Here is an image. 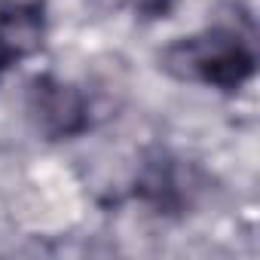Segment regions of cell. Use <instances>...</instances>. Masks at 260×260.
Instances as JSON below:
<instances>
[{
  "mask_svg": "<svg viewBox=\"0 0 260 260\" xmlns=\"http://www.w3.org/2000/svg\"><path fill=\"white\" fill-rule=\"evenodd\" d=\"M159 68L181 83L236 95L257 74V49L251 34L233 25H214L169 43L159 52Z\"/></svg>",
  "mask_w": 260,
  "mask_h": 260,
  "instance_id": "1",
  "label": "cell"
},
{
  "mask_svg": "<svg viewBox=\"0 0 260 260\" xmlns=\"http://www.w3.org/2000/svg\"><path fill=\"white\" fill-rule=\"evenodd\" d=\"M28 119L46 141H71L92 128V101L77 86L55 74H37L25 92Z\"/></svg>",
  "mask_w": 260,
  "mask_h": 260,
  "instance_id": "2",
  "label": "cell"
},
{
  "mask_svg": "<svg viewBox=\"0 0 260 260\" xmlns=\"http://www.w3.org/2000/svg\"><path fill=\"white\" fill-rule=\"evenodd\" d=\"M202 193V175L196 166L172 156L169 150H153L135 172L132 196L159 217H184Z\"/></svg>",
  "mask_w": 260,
  "mask_h": 260,
  "instance_id": "3",
  "label": "cell"
},
{
  "mask_svg": "<svg viewBox=\"0 0 260 260\" xmlns=\"http://www.w3.org/2000/svg\"><path fill=\"white\" fill-rule=\"evenodd\" d=\"M49 34L46 0H0V77L37 55Z\"/></svg>",
  "mask_w": 260,
  "mask_h": 260,
  "instance_id": "4",
  "label": "cell"
},
{
  "mask_svg": "<svg viewBox=\"0 0 260 260\" xmlns=\"http://www.w3.org/2000/svg\"><path fill=\"white\" fill-rule=\"evenodd\" d=\"M101 10H128L141 22H156L166 19L175 10V0H92Z\"/></svg>",
  "mask_w": 260,
  "mask_h": 260,
  "instance_id": "5",
  "label": "cell"
}]
</instances>
